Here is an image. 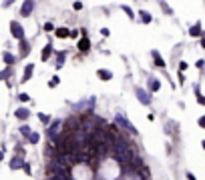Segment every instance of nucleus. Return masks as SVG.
Listing matches in <instances>:
<instances>
[{
    "instance_id": "f257e3e1",
    "label": "nucleus",
    "mask_w": 205,
    "mask_h": 180,
    "mask_svg": "<svg viewBox=\"0 0 205 180\" xmlns=\"http://www.w3.org/2000/svg\"><path fill=\"white\" fill-rule=\"evenodd\" d=\"M10 28H12V34H14L16 38H22V26H20V24L12 22V24H10Z\"/></svg>"
},
{
    "instance_id": "f03ea898",
    "label": "nucleus",
    "mask_w": 205,
    "mask_h": 180,
    "mask_svg": "<svg viewBox=\"0 0 205 180\" xmlns=\"http://www.w3.org/2000/svg\"><path fill=\"white\" fill-rule=\"evenodd\" d=\"M32 6H34V2L32 0H26V2H24V6H22V16H26L30 12V10H32Z\"/></svg>"
},
{
    "instance_id": "7ed1b4c3",
    "label": "nucleus",
    "mask_w": 205,
    "mask_h": 180,
    "mask_svg": "<svg viewBox=\"0 0 205 180\" xmlns=\"http://www.w3.org/2000/svg\"><path fill=\"white\" fill-rule=\"evenodd\" d=\"M191 36H201V26L199 24H195V26H191Z\"/></svg>"
},
{
    "instance_id": "20e7f679",
    "label": "nucleus",
    "mask_w": 205,
    "mask_h": 180,
    "mask_svg": "<svg viewBox=\"0 0 205 180\" xmlns=\"http://www.w3.org/2000/svg\"><path fill=\"white\" fill-rule=\"evenodd\" d=\"M153 56H155V64H157V66H165V62H163V58H159V54L157 52H153Z\"/></svg>"
},
{
    "instance_id": "39448f33",
    "label": "nucleus",
    "mask_w": 205,
    "mask_h": 180,
    "mask_svg": "<svg viewBox=\"0 0 205 180\" xmlns=\"http://www.w3.org/2000/svg\"><path fill=\"white\" fill-rule=\"evenodd\" d=\"M16 116H18V118H26V116H28V112H26V110H24V108H20V110H16Z\"/></svg>"
},
{
    "instance_id": "423d86ee",
    "label": "nucleus",
    "mask_w": 205,
    "mask_h": 180,
    "mask_svg": "<svg viewBox=\"0 0 205 180\" xmlns=\"http://www.w3.org/2000/svg\"><path fill=\"white\" fill-rule=\"evenodd\" d=\"M79 48H81V50H89V40H86V38H82V42L79 44Z\"/></svg>"
},
{
    "instance_id": "0eeeda50",
    "label": "nucleus",
    "mask_w": 205,
    "mask_h": 180,
    "mask_svg": "<svg viewBox=\"0 0 205 180\" xmlns=\"http://www.w3.org/2000/svg\"><path fill=\"white\" fill-rule=\"evenodd\" d=\"M50 48H53V46H50V44H48V46L44 48V52H42V60H46V58H48V54L53 52V50H50Z\"/></svg>"
},
{
    "instance_id": "6e6552de",
    "label": "nucleus",
    "mask_w": 205,
    "mask_h": 180,
    "mask_svg": "<svg viewBox=\"0 0 205 180\" xmlns=\"http://www.w3.org/2000/svg\"><path fill=\"white\" fill-rule=\"evenodd\" d=\"M141 18H143V22H151V14H149V12H141Z\"/></svg>"
},
{
    "instance_id": "1a4fd4ad",
    "label": "nucleus",
    "mask_w": 205,
    "mask_h": 180,
    "mask_svg": "<svg viewBox=\"0 0 205 180\" xmlns=\"http://www.w3.org/2000/svg\"><path fill=\"white\" fill-rule=\"evenodd\" d=\"M67 34H68V30H64V28H58V30H57V36H58V38H64Z\"/></svg>"
},
{
    "instance_id": "9d476101",
    "label": "nucleus",
    "mask_w": 205,
    "mask_h": 180,
    "mask_svg": "<svg viewBox=\"0 0 205 180\" xmlns=\"http://www.w3.org/2000/svg\"><path fill=\"white\" fill-rule=\"evenodd\" d=\"M10 166H12V168H18V166H22V160H20V158H14Z\"/></svg>"
},
{
    "instance_id": "9b49d317",
    "label": "nucleus",
    "mask_w": 205,
    "mask_h": 180,
    "mask_svg": "<svg viewBox=\"0 0 205 180\" xmlns=\"http://www.w3.org/2000/svg\"><path fill=\"white\" fill-rule=\"evenodd\" d=\"M30 74H32V66H28V68H26V72H24V80H28V78H30Z\"/></svg>"
},
{
    "instance_id": "f8f14e48",
    "label": "nucleus",
    "mask_w": 205,
    "mask_h": 180,
    "mask_svg": "<svg viewBox=\"0 0 205 180\" xmlns=\"http://www.w3.org/2000/svg\"><path fill=\"white\" fill-rule=\"evenodd\" d=\"M20 132H22V134H26V136H28V126H22V128H20Z\"/></svg>"
},
{
    "instance_id": "ddd939ff",
    "label": "nucleus",
    "mask_w": 205,
    "mask_h": 180,
    "mask_svg": "<svg viewBox=\"0 0 205 180\" xmlns=\"http://www.w3.org/2000/svg\"><path fill=\"white\" fill-rule=\"evenodd\" d=\"M199 124H201V126L205 128V116H201V118H199Z\"/></svg>"
},
{
    "instance_id": "4468645a",
    "label": "nucleus",
    "mask_w": 205,
    "mask_h": 180,
    "mask_svg": "<svg viewBox=\"0 0 205 180\" xmlns=\"http://www.w3.org/2000/svg\"><path fill=\"white\" fill-rule=\"evenodd\" d=\"M203 148H205V142H203Z\"/></svg>"
}]
</instances>
